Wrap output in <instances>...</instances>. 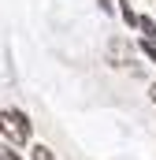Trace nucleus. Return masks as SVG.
<instances>
[{"label": "nucleus", "instance_id": "f257e3e1", "mask_svg": "<svg viewBox=\"0 0 156 160\" xmlns=\"http://www.w3.org/2000/svg\"><path fill=\"white\" fill-rule=\"evenodd\" d=\"M108 63L123 71V75H141V67H138V56H134V48H130V41H108Z\"/></svg>", "mask_w": 156, "mask_h": 160}, {"label": "nucleus", "instance_id": "f03ea898", "mask_svg": "<svg viewBox=\"0 0 156 160\" xmlns=\"http://www.w3.org/2000/svg\"><path fill=\"white\" fill-rule=\"evenodd\" d=\"M0 130L15 142V145H26L30 142V119L22 112H0Z\"/></svg>", "mask_w": 156, "mask_h": 160}, {"label": "nucleus", "instance_id": "7ed1b4c3", "mask_svg": "<svg viewBox=\"0 0 156 160\" xmlns=\"http://www.w3.org/2000/svg\"><path fill=\"white\" fill-rule=\"evenodd\" d=\"M138 26H141V34H145V41H156V22L149 19V15H138Z\"/></svg>", "mask_w": 156, "mask_h": 160}, {"label": "nucleus", "instance_id": "20e7f679", "mask_svg": "<svg viewBox=\"0 0 156 160\" xmlns=\"http://www.w3.org/2000/svg\"><path fill=\"white\" fill-rule=\"evenodd\" d=\"M119 8H123V19H126V26H138V15L130 11V4H126V0H119Z\"/></svg>", "mask_w": 156, "mask_h": 160}, {"label": "nucleus", "instance_id": "39448f33", "mask_svg": "<svg viewBox=\"0 0 156 160\" xmlns=\"http://www.w3.org/2000/svg\"><path fill=\"white\" fill-rule=\"evenodd\" d=\"M34 160H56V157H52L48 145H34Z\"/></svg>", "mask_w": 156, "mask_h": 160}, {"label": "nucleus", "instance_id": "423d86ee", "mask_svg": "<svg viewBox=\"0 0 156 160\" xmlns=\"http://www.w3.org/2000/svg\"><path fill=\"white\" fill-rule=\"evenodd\" d=\"M141 52H145L149 60H156V45H153V41H141Z\"/></svg>", "mask_w": 156, "mask_h": 160}, {"label": "nucleus", "instance_id": "0eeeda50", "mask_svg": "<svg viewBox=\"0 0 156 160\" xmlns=\"http://www.w3.org/2000/svg\"><path fill=\"white\" fill-rule=\"evenodd\" d=\"M149 97H153V104H156V82H153V86H149Z\"/></svg>", "mask_w": 156, "mask_h": 160}, {"label": "nucleus", "instance_id": "6e6552de", "mask_svg": "<svg viewBox=\"0 0 156 160\" xmlns=\"http://www.w3.org/2000/svg\"><path fill=\"white\" fill-rule=\"evenodd\" d=\"M0 160H15V157H11V153H4V149H0Z\"/></svg>", "mask_w": 156, "mask_h": 160}, {"label": "nucleus", "instance_id": "1a4fd4ad", "mask_svg": "<svg viewBox=\"0 0 156 160\" xmlns=\"http://www.w3.org/2000/svg\"><path fill=\"white\" fill-rule=\"evenodd\" d=\"M100 4H104V8H108V0H100Z\"/></svg>", "mask_w": 156, "mask_h": 160}]
</instances>
